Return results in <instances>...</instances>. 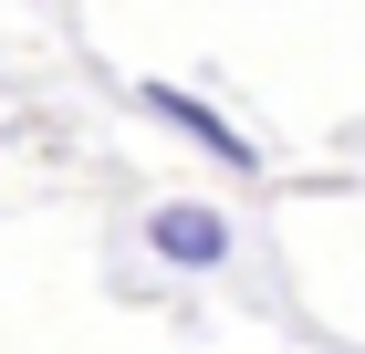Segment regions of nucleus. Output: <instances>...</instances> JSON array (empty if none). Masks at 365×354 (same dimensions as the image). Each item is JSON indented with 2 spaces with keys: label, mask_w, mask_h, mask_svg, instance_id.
I'll return each mask as SVG.
<instances>
[{
  "label": "nucleus",
  "mask_w": 365,
  "mask_h": 354,
  "mask_svg": "<svg viewBox=\"0 0 365 354\" xmlns=\"http://www.w3.org/2000/svg\"><path fill=\"white\" fill-rule=\"evenodd\" d=\"M146 250L168 271H220L240 240H230V209H209V198H157L146 209Z\"/></svg>",
  "instance_id": "1"
},
{
  "label": "nucleus",
  "mask_w": 365,
  "mask_h": 354,
  "mask_svg": "<svg viewBox=\"0 0 365 354\" xmlns=\"http://www.w3.org/2000/svg\"><path fill=\"white\" fill-rule=\"evenodd\" d=\"M136 105L157 115V125H178V136H198V146H209V157H220V167H261V146L240 136V125H230L220 105H198L188 83H136Z\"/></svg>",
  "instance_id": "2"
}]
</instances>
